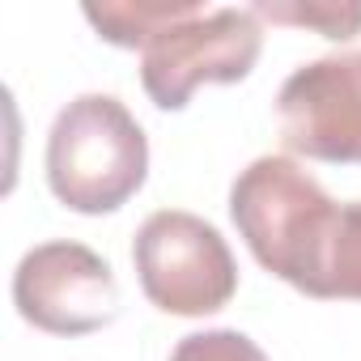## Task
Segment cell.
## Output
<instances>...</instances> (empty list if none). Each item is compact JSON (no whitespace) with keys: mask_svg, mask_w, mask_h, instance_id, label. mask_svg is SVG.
I'll list each match as a JSON object with an SVG mask.
<instances>
[{"mask_svg":"<svg viewBox=\"0 0 361 361\" xmlns=\"http://www.w3.org/2000/svg\"><path fill=\"white\" fill-rule=\"evenodd\" d=\"M149 174V136L115 94H77L47 132V183L73 213L123 209Z\"/></svg>","mask_w":361,"mask_h":361,"instance_id":"6da1fadb","label":"cell"},{"mask_svg":"<svg viewBox=\"0 0 361 361\" xmlns=\"http://www.w3.org/2000/svg\"><path fill=\"white\" fill-rule=\"evenodd\" d=\"M336 200L293 157H255L230 188V217L251 255L285 285L310 298L323 243L336 221Z\"/></svg>","mask_w":361,"mask_h":361,"instance_id":"7a4b0ae2","label":"cell"},{"mask_svg":"<svg viewBox=\"0 0 361 361\" xmlns=\"http://www.w3.org/2000/svg\"><path fill=\"white\" fill-rule=\"evenodd\" d=\"M132 264L145 298L157 310L183 319L221 310L238 289V264L221 230L183 209L145 217L132 243Z\"/></svg>","mask_w":361,"mask_h":361,"instance_id":"3957f363","label":"cell"},{"mask_svg":"<svg viewBox=\"0 0 361 361\" xmlns=\"http://www.w3.org/2000/svg\"><path fill=\"white\" fill-rule=\"evenodd\" d=\"M264 47L255 9H200L140 47V81L161 111H183L200 85L243 81Z\"/></svg>","mask_w":361,"mask_h":361,"instance_id":"277c9868","label":"cell"},{"mask_svg":"<svg viewBox=\"0 0 361 361\" xmlns=\"http://www.w3.org/2000/svg\"><path fill=\"white\" fill-rule=\"evenodd\" d=\"M13 306L26 323L51 336H90L119 314V281L85 243H43L13 272Z\"/></svg>","mask_w":361,"mask_h":361,"instance_id":"5b68a950","label":"cell"},{"mask_svg":"<svg viewBox=\"0 0 361 361\" xmlns=\"http://www.w3.org/2000/svg\"><path fill=\"white\" fill-rule=\"evenodd\" d=\"M276 123L289 153L314 161H361V51L293 68L276 94Z\"/></svg>","mask_w":361,"mask_h":361,"instance_id":"8992f818","label":"cell"},{"mask_svg":"<svg viewBox=\"0 0 361 361\" xmlns=\"http://www.w3.org/2000/svg\"><path fill=\"white\" fill-rule=\"evenodd\" d=\"M204 5L200 0H102V5H85L90 26L115 43V47H145L174 22L196 18Z\"/></svg>","mask_w":361,"mask_h":361,"instance_id":"52a82bcc","label":"cell"},{"mask_svg":"<svg viewBox=\"0 0 361 361\" xmlns=\"http://www.w3.org/2000/svg\"><path fill=\"white\" fill-rule=\"evenodd\" d=\"M310 298L361 302V200L336 209L331 234H327L323 255H319V272H314Z\"/></svg>","mask_w":361,"mask_h":361,"instance_id":"ba28073f","label":"cell"},{"mask_svg":"<svg viewBox=\"0 0 361 361\" xmlns=\"http://www.w3.org/2000/svg\"><path fill=\"white\" fill-rule=\"evenodd\" d=\"M255 18H272L285 26H310L327 39H357L361 35V5H344V0H293V5H272L259 0Z\"/></svg>","mask_w":361,"mask_h":361,"instance_id":"9c48e42d","label":"cell"},{"mask_svg":"<svg viewBox=\"0 0 361 361\" xmlns=\"http://www.w3.org/2000/svg\"><path fill=\"white\" fill-rule=\"evenodd\" d=\"M170 361H268V353L234 327H213V331L183 336L174 344Z\"/></svg>","mask_w":361,"mask_h":361,"instance_id":"30bf717a","label":"cell"}]
</instances>
